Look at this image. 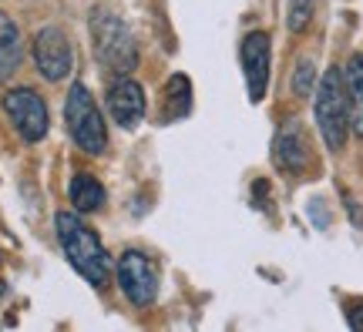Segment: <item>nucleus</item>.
Instances as JSON below:
<instances>
[{"mask_svg": "<svg viewBox=\"0 0 363 332\" xmlns=\"http://www.w3.org/2000/svg\"><path fill=\"white\" fill-rule=\"evenodd\" d=\"M115 272H118V285H121V292L128 295L135 306H148V302H155L158 272H155V265H152V258L148 256H142V252H125Z\"/></svg>", "mask_w": 363, "mask_h": 332, "instance_id": "nucleus-6", "label": "nucleus"}, {"mask_svg": "<svg viewBox=\"0 0 363 332\" xmlns=\"http://www.w3.org/2000/svg\"><path fill=\"white\" fill-rule=\"evenodd\" d=\"M65 121H67V131H71V138H74V144H78L81 151L104 154V148H108V131H104L101 111H98V104H94V98H91V91L84 88V84H74V88L67 91Z\"/></svg>", "mask_w": 363, "mask_h": 332, "instance_id": "nucleus-4", "label": "nucleus"}, {"mask_svg": "<svg viewBox=\"0 0 363 332\" xmlns=\"http://www.w3.org/2000/svg\"><path fill=\"white\" fill-rule=\"evenodd\" d=\"M347 322H350L353 329H363V302H350V309H347Z\"/></svg>", "mask_w": 363, "mask_h": 332, "instance_id": "nucleus-18", "label": "nucleus"}, {"mask_svg": "<svg viewBox=\"0 0 363 332\" xmlns=\"http://www.w3.org/2000/svg\"><path fill=\"white\" fill-rule=\"evenodd\" d=\"M313 21V0H289V17H286V24L293 34H303Z\"/></svg>", "mask_w": 363, "mask_h": 332, "instance_id": "nucleus-14", "label": "nucleus"}, {"mask_svg": "<svg viewBox=\"0 0 363 332\" xmlns=\"http://www.w3.org/2000/svg\"><path fill=\"white\" fill-rule=\"evenodd\" d=\"M313 74H316L313 61H299L296 77H293V91H296V94H310L313 91Z\"/></svg>", "mask_w": 363, "mask_h": 332, "instance_id": "nucleus-16", "label": "nucleus"}, {"mask_svg": "<svg viewBox=\"0 0 363 332\" xmlns=\"http://www.w3.org/2000/svg\"><path fill=\"white\" fill-rule=\"evenodd\" d=\"M272 161H276V168H283L289 175L310 168V144H306V134L296 125H286L276 134V141H272Z\"/></svg>", "mask_w": 363, "mask_h": 332, "instance_id": "nucleus-10", "label": "nucleus"}, {"mask_svg": "<svg viewBox=\"0 0 363 332\" xmlns=\"http://www.w3.org/2000/svg\"><path fill=\"white\" fill-rule=\"evenodd\" d=\"M34 64H38L40 77L48 81H61L71 74L74 54H71V40L65 38L61 27H40L34 38Z\"/></svg>", "mask_w": 363, "mask_h": 332, "instance_id": "nucleus-7", "label": "nucleus"}, {"mask_svg": "<svg viewBox=\"0 0 363 332\" xmlns=\"http://www.w3.org/2000/svg\"><path fill=\"white\" fill-rule=\"evenodd\" d=\"M316 125L323 134L330 151H343L347 134H350V98H347V84H343V71L330 67L316 88Z\"/></svg>", "mask_w": 363, "mask_h": 332, "instance_id": "nucleus-2", "label": "nucleus"}, {"mask_svg": "<svg viewBox=\"0 0 363 332\" xmlns=\"http://www.w3.org/2000/svg\"><path fill=\"white\" fill-rule=\"evenodd\" d=\"M242 71H246V84H249V101L259 104L266 98V84H269V34L266 30H252L246 34L242 47Z\"/></svg>", "mask_w": 363, "mask_h": 332, "instance_id": "nucleus-8", "label": "nucleus"}, {"mask_svg": "<svg viewBox=\"0 0 363 332\" xmlns=\"http://www.w3.org/2000/svg\"><path fill=\"white\" fill-rule=\"evenodd\" d=\"M4 295H7V282L0 279V299H4Z\"/></svg>", "mask_w": 363, "mask_h": 332, "instance_id": "nucleus-19", "label": "nucleus"}, {"mask_svg": "<svg viewBox=\"0 0 363 332\" xmlns=\"http://www.w3.org/2000/svg\"><path fill=\"white\" fill-rule=\"evenodd\" d=\"M13 40H21V30H17V24H13L7 13L0 11V47H7Z\"/></svg>", "mask_w": 363, "mask_h": 332, "instance_id": "nucleus-17", "label": "nucleus"}, {"mask_svg": "<svg viewBox=\"0 0 363 332\" xmlns=\"http://www.w3.org/2000/svg\"><path fill=\"white\" fill-rule=\"evenodd\" d=\"M21 57H24L21 40H13V44H7V47H0V81H7V77L21 67Z\"/></svg>", "mask_w": 363, "mask_h": 332, "instance_id": "nucleus-15", "label": "nucleus"}, {"mask_svg": "<svg viewBox=\"0 0 363 332\" xmlns=\"http://www.w3.org/2000/svg\"><path fill=\"white\" fill-rule=\"evenodd\" d=\"M91 40H94V54L111 74H131L138 67V47L131 40V30L115 13H94L91 17Z\"/></svg>", "mask_w": 363, "mask_h": 332, "instance_id": "nucleus-3", "label": "nucleus"}, {"mask_svg": "<svg viewBox=\"0 0 363 332\" xmlns=\"http://www.w3.org/2000/svg\"><path fill=\"white\" fill-rule=\"evenodd\" d=\"M192 111V81L185 74H172L165 84V121H182Z\"/></svg>", "mask_w": 363, "mask_h": 332, "instance_id": "nucleus-12", "label": "nucleus"}, {"mask_svg": "<svg viewBox=\"0 0 363 332\" xmlns=\"http://www.w3.org/2000/svg\"><path fill=\"white\" fill-rule=\"evenodd\" d=\"M71 202H74V212L88 215V212H98L104 205V188L94 175H74L71 181Z\"/></svg>", "mask_w": 363, "mask_h": 332, "instance_id": "nucleus-13", "label": "nucleus"}, {"mask_svg": "<svg viewBox=\"0 0 363 332\" xmlns=\"http://www.w3.org/2000/svg\"><path fill=\"white\" fill-rule=\"evenodd\" d=\"M347 98H350V131L363 138V54H353L343 71Z\"/></svg>", "mask_w": 363, "mask_h": 332, "instance_id": "nucleus-11", "label": "nucleus"}, {"mask_svg": "<svg viewBox=\"0 0 363 332\" xmlns=\"http://www.w3.org/2000/svg\"><path fill=\"white\" fill-rule=\"evenodd\" d=\"M108 115H111V121H118L121 128H135V125L145 118L142 84H135L128 74L118 77L115 84L108 88Z\"/></svg>", "mask_w": 363, "mask_h": 332, "instance_id": "nucleus-9", "label": "nucleus"}, {"mask_svg": "<svg viewBox=\"0 0 363 332\" xmlns=\"http://www.w3.org/2000/svg\"><path fill=\"white\" fill-rule=\"evenodd\" d=\"M54 225H57L61 248H65L67 262L74 265V272L84 275L91 285L104 289L108 279H111V258L104 252V245L98 242V235H94L74 212H57Z\"/></svg>", "mask_w": 363, "mask_h": 332, "instance_id": "nucleus-1", "label": "nucleus"}, {"mask_svg": "<svg viewBox=\"0 0 363 332\" xmlns=\"http://www.w3.org/2000/svg\"><path fill=\"white\" fill-rule=\"evenodd\" d=\"M4 111H7V118L13 121V128L21 131L24 141H40L48 134L51 118H48V104H44V98L38 91L11 88L4 94Z\"/></svg>", "mask_w": 363, "mask_h": 332, "instance_id": "nucleus-5", "label": "nucleus"}]
</instances>
